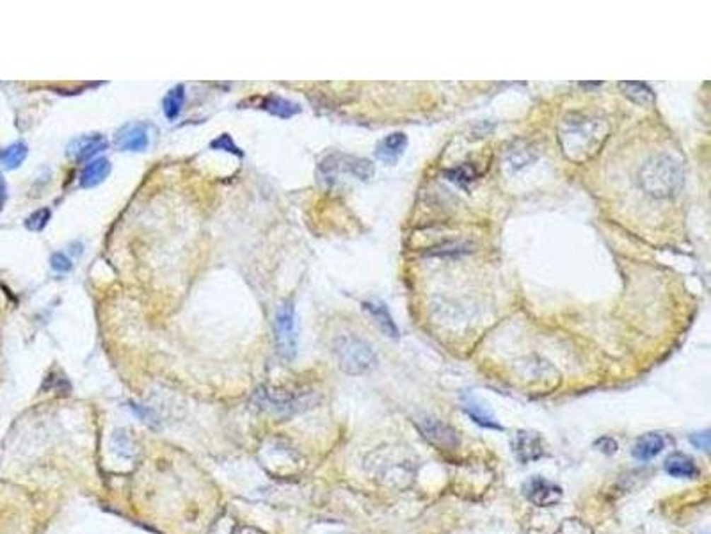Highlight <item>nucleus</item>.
I'll list each match as a JSON object with an SVG mask.
<instances>
[{"mask_svg": "<svg viewBox=\"0 0 711 534\" xmlns=\"http://www.w3.org/2000/svg\"><path fill=\"white\" fill-rule=\"evenodd\" d=\"M50 218H52V210L48 209V207L36 210V212H33L29 218L25 219L27 230H30V232H41V230L48 225Z\"/></svg>", "mask_w": 711, "mask_h": 534, "instance_id": "23", "label": "nucleus"}, {"mask_svg": "<svg viewBox=\"0 0 711 534\" xmlns=\"http://www.w3.org/2000/svg\"><path fill=\"white\" fill-rule=\"evenodd\" d=\"M610 136V123L587 112H569L558 125L562 155L575 164H583L601 151Z\"/></svg>", "mask_w": 711, "mask_h": 534, "instance_id": "1", "label": "nucleus"}, {"mask_svg": "<svg viewBox=\"0 0 711 534\" xmlns=\"http://www.w3.org/2000/svg\"><path fill=\"white\" fill-rule=\"evenodd\" d=\"M685 182L681 164L669 155H654L638 171V185L645 195L667 199L678 195Z\"/></svg>", "mask_w": 711, "mask_h": 534, "instance_id": "2", "label": "nucleus"}, {"mask_svg": "<svg viewBox=\"0 0 711 534\" xmlns=\"http://www.w3.org/2000/svg\"><path fill=\"white\" fill-rule=\"evenodd\" d=\"M690 442H692L693 447L700 451H710V433L703 431V433H695V435L690 436Z\"/></svg>", "mask_w": 711, "mask_h": 534, "instance_id": "28", "label": "nucleus"}, {"mask_svg": "<svg viewBox=\"0 0 711 534\" xmlns=\"http://www.w3.org/2000/svg\"><path fill=\"white\" fill-rule=\"evenodd\" d=\"M107 146H109V141L102 134H89V136H81L71 141L70 146H68V155L77 163H82V161L93 158L96 153L105 150Z\"/></svg>", "mask_w": 711, "mask_h": 534, "instance_id": "12", "label": "nucleus"}, {"mask_svg": "<svg viewBox=\"0 0 711 534\" xmlns=\"http://www.w3.org/2000/svg\"><path fill=\"white\" fill-rule=\"evenodd\" d=\"M596 447H599V451H603V453H606V454H613L617 451V443H616V440H612V439H601V440H598L596 442Z\"/></svg>", "mask_w": 711, "mask_h": 534, "instance_id": "29", "label": "nucleus"}, {"mask_svg": "<svg viewBox=\"0 0 711 534\" xmlns=\"http://www.w3.org/2000/svg\"><path fill=\"white\" fill-rule=\"evenodd\" d=\"M416 429L422 433L423 439L436 446L437 449L454 451L459 446V436L454 427L445 424L443 420L434 419L430 415H422L414 419Z\"/></svg>", "mask_w": 711, "mask_h": 534, "instance_id": "6", "label": "nucleus"}, {"mask_svg": "<svg viewBox=\"0 0 711 534\" xmlns=\"http://www.w3.org/2000/svg\"><path fill=\"white\" fill-rule=\"evenodd\" d=\"M407 148V136L404 132H393L386 136L375 148V155L381 163L395 164Z\"/></svg>", "mask_w": 711, "mask_h": 534, "instance_id": "13", "label": "nucleus"}, {"mask_svg": "<svg viewBox=\"0 0 711 534\" xmlns=\"http://www.w3.org/2000/svg\"><path fill=\"white\" fill-rule=\"evenodd\" d=\"M524 497L531 502V504L539 506V508H550L560 502L562 499V488L558 484L551 483L548 479L534 475L524 483L523 487Z\"/></svg>", "mask_w": 711, "mask_h": 534, "instance_id": "7", "label": "nucleus"}, {"mask_svg": "<svg viewBox=\"0 0 711 534\" xmlns=\"http://www.w3.org/2000/svg\"><path fill=\"white\" fill-rule=\"evenodd\" d=\"M27 153H29L27 144L22 143V141H16V143L9 144V146L0 150V164L4 168H8V170H16V168L22 166Z\"/></svg>", "mask_w": 711, "mask_h": 534, "instance_id": "21", "label": "nucleus"}, {"mask_svg": "<svg viewBox=\"0 0 711 534\" xmlns=\"http://www.w3.org/2000/svg\"><path fill=\"white\" fill-rule=\"evenodd\" d=\"M322 170H326V173H334V171L341 170L345 173H351L352 177L360 178V180H368L375 173L374 164L370 161L361 157H348V155L327 157L322 164Z\"/></svg>", "mask_w": 711, "mask_h": 534, "instance_id": "8", "label": "nucleus"}, {"mask_svg": "<svg viewBox=\"0 0 711 534\" xmlns=\"http://www.w3.org/2000/svg\"><path fill=\"white\" fill-rule=\"evenodd\" d=\"M512 451L521 463H530L544 456L543 440L539 435L530 431H517L514 435Z\"/></svg>", "mask_w": 711, "mask_h": 534, "instance_id": "11", "label": "nucleus"}, {"mask_svg": "<svg viewBox=\"0 0 711 534\" xmlns=\"http://www.w3.org/2000/svg\"><path fill=\"white\" fill-rule=\"evenodd\" d=\"M539 157V150L534 143L524 139H516L505 148L503 153V164L509 171H519L523 168L530 166L531 163H536Z\"/></svg>", "mask_w": 711, "mask_h": 534, "instance_id": "9", "label": "nucleus"}, {"mask_svg": "<svg viewBox=\"0 0 711 534\" xmlns=\"http://www.w3.org/2000/svg\"><path fill=\"white\" fill-rule=\"evenodd\" d=\"M210 148H212V150L228 151V153L237 155V157H244V151L235 144L233 137H231L230 134H221L219 137H216V139L210 143Z\"/></svg>", "mask_w": 711, "mask_h": 534, "instance_id": "24", "label": "nucleus"}, {"mask_svg": "<svg viewBox=\"0 0 711 534\" xmlns=\"http://www.w3.org/2000/svg\"><path fill=\"white\" fill-rule=\"evenodd\" d=\"M50 265H52V269L57 271V273H70V271L74 269V264H71V260L64 253L52 255Z\"/></svg>", "mask_w": 711, "mask_h": 534, "instance_id": "27", "label": "nucleus"}, {"mask_svg": "<svg viewBox=\"0 0 711 534\" xmlns=\"http://www.w3.org/2000/svg\"><path fill=\"white\" fill-rule=\"evenodd\" d=\"M334 356L338 367L351 376H363L377 367L374 347L354 335H343L334 342Z\"/></svg>", "mask_w": 711, "mask_h": 534, "instance_id": "3", "label": "nucleus"}, {"mask_svg": "<svg viewBox=\"0 0 711 534\" xmlns=\"http://www.w3.org/2000/svg\"><path fill=\"white\" fill-rule=\"evenodd\" d=\"M262 109H264V111H267L269 115L276 116V118H281V120L293 118V116L301 112V107H299L298 103L290 102V100L283 98V96H278V95H271V96H267V98L262 100Z\"/></svg>", "mask_w": 711, "mask_h": 534, "instance_id": "18", "label": "nucleus"}, {"mask_svg": "<svg viewBox=\"0 0 711 534\" xmlns=\"http://www.w3.org/2000/svg\"><path fill=\"white\" fill-rule=\"evenodd\" d=\"M462 410H464V412L469 415V419L475 420L478 426L489 427V429H503L502 424L493 417V413L488 412L481 402H477L473 397L466 399V401L462 402Z\"/></svg>", "mask_w": 711, "mask_h": 534, "instance_id": "20", "label": "nucleus"}, {"mask_svg": "<svg viewBox=\"0 0 711 534\" xmlns=\"http://www.w3.org/2000/svg\"><path fill=\"white\" fill-rule=\"evenodd\" d=\"M119 150L125 151H143L150 144V125L148 123H129L116 134L114 139Z\"/></svg>", "mask_w": 711, "mask_h": 534, "instance_id": "10", "label": "nucleus"}, {"mask_svg": "<svg viewBox=\"0 0 711 534\" xmlns=\"http://www.w3.org/2000/svg\"><path fill=\"white\" fill-rule=\"evenodd\" d=\"M109 173H110V163L107 158L103 157L93 158V161H89V163L86 164L84 170H82L78 184H81L82 189L96 187V185H100L103 180H105Z\"/></svg>", "mask_w": 711, "mask_h": 534, "instance_id": "17", "label": "nucleus"}, {"mask_svg": "<svg viewBox=\"0 0 711 534\" xmlns=\"http://www.w3.org/2000/svg\"><path fill=\"white\" fill-rule=\"evenodd\" d=\"M445 175L448 177V180L466 184V182H471L473 178L477 177V171L473 170V166H469V164H461V166L454 168V170H447Z\"/></svg>", "mask_w": 711, "mask_h": 534, "instance_id": "25", "label": "nucleus"}, {"mask_svg": "<svg viewBox=\"0 0 711 534\" xmlns=\"http://www.w3.org/2000/svg\"><path fill=\"white\" fill-rule=\"evenodd\" d=\"M6 199H8V185H6L4 177H2V173H0V210H2V207H4Z\"/></svg>", "mask_w": 711, "mask_h": 534, "instance_id": "30", "label": "nucleus"}, {"mask_svg": "<svg viewBox=\"0 0 711 534\" xmlns=\"http://www.w3.org/2000/svg\"><path fill=\"white\" fill-rule=\"evenodd\" d=\"M665 472L672 477L678 479H693L699 475V467L695 465V461L685 453H672L669 454V458L665 460Z\"/></svg>", "mask_w": 711, "mask_h": 534, "instance_id": "14", "label": "nucleus"}, {"mask_svg": "<svg viewBox=\"0 0 711 534\" xmlns=\"http://www.w3.org/2000/svg\"><path fill=\"white\" fill-rule=\"evenodd\" d=\"M665 447V440L664 436L658 435V433H647V435L640 436V439L635 442L633 449H631V454L637 461H649L657 458L658 454L664 451Z\"/></svg>", "mask_w": 711, "mask_h": 534, "instance_id": "15", "label": "nucleus"}, {"mask_svg": "<svg viewBox=\"0 0 711 534\" xmlns=\"http://www.w3.org/2000/svg\"><path fill=\"white\" fill-rule=\"evenodd\" d=\"M363 308L365 312L374 319V323L379 326V330H381L384 335L392 337V339H396V337H399V328H396L395 320H393L392 313H389V310L386 308V305L375 301H365Z\"/></svg>", "mask_w": 711, "mask_h": 534, "instance_id": "16", "label": "nucleus"}, {"mask_svg": "<svg viewBox=\"0 0 711 534\" xmlns=\"http://www.w3.org/2000/svg\"><path fill=\"white\" fill-rule=\"evenodd\" d=\"M461 253H468V246L464 244H443L440 248H433L430 251H427L425 255H436V257H443V255H450V257H457Z\"/></svg>", "mask_w": 711, "mask_h": 534, "instance_id": "26", "label": "nucleus"}, {"mask_svg": "<svg viewBox=\"0 0 711 534\" xmlns=\"http://www.w3.org/2000/svg\"><path fill=\"white\" fill-rule=\"evenodd\" d=\"M619 89L626 98L637 105H651L654 102L653 89L649 88L645 82H635V81H623L619 82Z\"/></svg>", "mask_w": 711, "mask_h": 534, "instance_id": "19", "label": "nucleus"}, {"mask_svg": "<svg viewBox=\"0 0 711 534\" xmlns=\"http://www.w3.org/2000/svg\"><path fill=\"white\" fill-rule=\"evenodd\" d=\"M274 335L278 353L285 360H292L298 353V317L292 301H285L276 312Z\"/></svg>", "mask_w": 711, "mask_h": 534, "instance_id": "5", "label": "nucleus"}, {"mask_svg": "<svg viewBox=\"0 0 711 534\" xmlns=\"http://www.w3.org/2000/svg\"><path fill=\"white\" fill-rule=\"evenodd\" d=\"M582 88H598V86H601V82H582Z\"/></svg>", "mask_w": 711, "mask_h": 534, "instance_id": "31", "label": "nucleus"}, {"mask_svg": "<svg viewBox=\"0 0 711 534\" xmlns=\"http://www.w3.org/2000/svg\"><path fill=\"white\" fill-rule=\"evenodd\" d=\"M185 102V88L184 84L175 86L172 89H169V93L164 98V115L168 120H176L178 115H180L182 107H184Z\"/></svg>", "mask_w": 711, "mask_h": 534, "instance_id": "22", "label": "nucleus"}, {"mask_svg": "<svg viewBox=\"0 0 711 534\" xmlns=\"http://www.w3.org/2000/svg\"><path fill=\"white\" fill-rule=\"evenodd\" d=\"M254 401L264 410L276 413V415H292V413L305 412L319 402L313 392H286L260 388L254 394Z\"/></svg>", "mask_w": 711, "mask_h": 534, "instance_id": "4", "label": "nucleus"}]
</instances>
